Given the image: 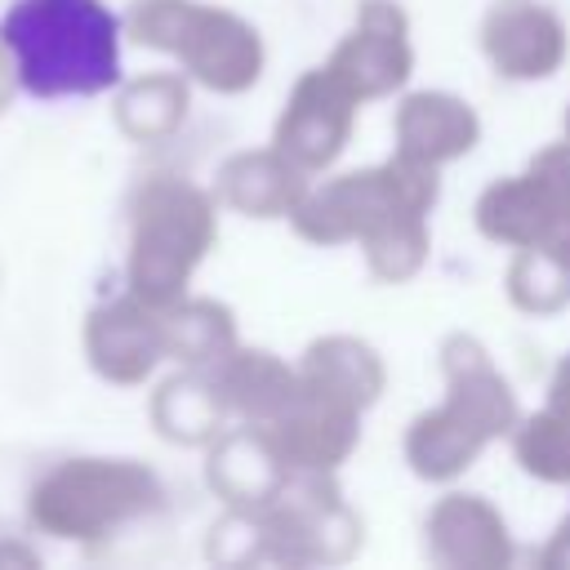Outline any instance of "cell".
Masks as SVG:
<instances>
[{
    "label": "cell",
    "mask_w": 570,
    "mask_h": 570,
    "mask_svg": "<svg viewBox=\"0 0 570 570\" xmlns=\"http://www.w3.org/2000/svg\"><path fill=\"white\" fill-rule=\"evenodd\" d=\"M0 45L31 98H89L120 80V22L102 0H18Z\"/></svg>",
    "instance_id": "1"
},
{
    "label": "cell",
    "mask_w": 570,
    "mask_h": 570,
    "mask_svg": "<svg viewBox=\"0 0 570 570\" xmlns=\"http://www.w3.org/2000/svg\"><path fill=\"white\" fill-rule=\"evenodd\" d=\"M445 401L410 423L405 459L423 481H454L476 463V454L517 428V396L485 356V347L468 334H454L441 347Z\"/></svg>",
    "instance_id": "2"
},
{
    "label": "cell",
    "mask_w": 570,
    "mask_h": 570,
    "mask_svg": "<svg viewBox=\"0 0 570 570\" xmlns=\"http://www.w3.org/2000/svg\"><path fill=\"white\" fill-rule=\"evenodd\" d=\"M436 200V165H423L405 151H396L387 165L330 178L325 187H307L298 200L294 232L316 245H343V240H370L374 232L428 214Z\"/></svg>",
    "instance_id": "3"
},
{
    "label": "cell",
    "mask_w": 570,
    "mask_h": 570,
    "mask_svg": "<svg viewBox=\"0 0 570 570\" xmlns=\"http://www.w3.org/2000/svg\"><path fill=\"white\" fill-rule=\"evenodd\" d=\"M258 543L272 561H347L361 548V517L343 503L334 472H289L281 494L254 512Z\"/></svg>",
    "instance_id": "4"
},
{
    "label": "cell",
    "mask_w": 570,
    "mask_h": 570,
    "mask_svg": "<svg viewBox=\"0 0 570 570\" xmlns=\"http://www.w3.org/2000/svg\"><path fill=\"white\" fill-rule=\"evenodd\" d=\"M570 223V138L543 147L525 174L499 178L476 200L481 236L499 245H543Z\"/></svg>",
    "instance_id": "5"
},
{
    "label": "cell",
    "mask_w": 570,
    "mask_h": 570,
    "mask_svg": "<svg viewBox=\"0 0 570 570\" xmlns=\"http://www.w3.org/2000/svg\"><path fill=\"white\" fill-rule=\"evenodd\" d=\"M356 94L330 71V67H316V71H307L298 85H294V94H289V102H285V111H281V120H276V138H272V147L276 151H285L298 169H325L343 147H347V138H352V125H356Z\"/></svg>",
    "instance_id": "6"
},
{
    "label": "cell",
    "mask_w": 570,
    "mask_h": 570,
    "mask_svg": "<svg viewBox=\"0 0 570 570\" xmlns=\"http://www.w3.org/2000/svg\"><path fill=\"white\" fill-rule=\"evenodd\" d=\"M356 98H383L405 85L414 53H410V22L392 0H365L356 13L352 36L325 62Z\"/></svg>",
    "instance_id": "7"
},
{
    "label": "cell",
    "mask_w": 570,
    "mask_h": 570,
    "mask_svg": "<svg viewBox=\"0 0 570 570\" xmlns=\"http://www.w3.org/2000/svg\"><path fill=\"white\" fill-rule=\"evenodd\" d=\"M263 428L289 472H334L361 441V410L298 387L294 401Z\"/></svg>",
    "instance_id": "8"
},
{
    "label": "cell",
    "mask_w": 570,
    "mask_h": 570,
    "mask_svg": "<svg viewBox=\"0 0 570 570\" xmlns=\"http://www.w3.org/2000/svg\"><path fill=\"white\" fill-rule=\"evenodd\" d=\"M481 49L508 80H543L566 58V27L539 0H499L481 22Z\"/></svg>",
    "instance_id": "9"
},
{
    "label": "cell",
    "mask_w": 570,
    "mask_h": 570,
    "mask_svg": "<svg viewBox=\"0 0 570 570\" xmlns=\"http://www.w3.org/2000/svg\"><path fill=\"white\" fill-rule=\"evenodd\" d=\"M428 557L445 570H503L512 539L481 494H445L428 512Z\"/></svg>",
    "instance_id": "10"
},
{
    "label": "cell",
    "mask_w": 570,
    "mask_h": 570,
    "mask_svg": "<svg viewBox=\"0 0 570 570\" xmlns=\"http://www.w3.org/2000/svg\"><path fill=\"white\" fill-rule=\"evenodd\" d=\"M476 138H481V120L454 94L423 89L396 107V151H405L423 165L459 160L476 147Z\"/></svg>",
    "instance_id": "11"
},
{
    "label": "cell",
    "mask_w": 570,
    "mask_h": 570,
    "mask_svg": "<svg viewBox=\"0 0 570 570\" xmlns=\"http://www.w3.org/2000/svg\"><path fill=\"white\" fill-rule=\"evenodd\" d=\"M383 361L370 343L347 338V334H330L321 343H312L303 352L298 365V387L325 401H338L347 410H365L379 401L383 392Z\"/></svg>",
    "instance_id": "12"
},
{
    "label": "cell",
    "mask_w": 570,
    "mask_h": 570,
    "mask_svg": "<svg viewBox=\"0 0 570 570\" xmlns=\"http://www.w3.org/2000/svg\"><path fill=\"white\" fill-rule=\"evenodd\" d=\"M223 196L254 218H285L307 196V169H298L276 147L249 151L223 169Z\"/></svg>",
    "instance_id": "13"
},
{
    "label": "cell",
    "mask_w": 570,
    "mask_h": 570,
    "mask_svg": "<svg viewBox=\"0 0 570 570\" xmlns=\"http://www.w3.org/2000/svg\"><path fill=\"white\" fill-rule=\"evenodd\" d=\"M285 481H289V468H285L281 454L272 450L267 428H258V432H236V436L223 445L218 485L227 490V499L249 503V508L258 512V508H267V503L281 494Z\"/></svg>",
    "instance_id": "14"
},
{
    "label": "cell",
    "mask_w": 570,
    "mask_h": 570,
    "mask_svg": "<svg viewBox=\"0 0 570 570\" xmlns=\"http://www.w3.org/2000/svg\"><path fill=\"white\" fill-rule=\"evenodd\" d=\"M294 392H298V370H289L272 352H240L227 370V401L263 423H272L294 401Z\"/></svg>",
    "instance_id": "15"
},
{
    "label": "cell",
    "mask_w": 570,
    "mask_h": 570,
    "mask_svg": "<svg viewBox=\"0 0 570 570\" xmlns=\"http://www.w3.org/2000/svg\"><path fill=\"white\" fill-rule=\"evenodd\" d=\"M508 298L521 312H561L570 303V267L566 258L543 240L525 245L508 267Z\"/></svg>",
    "instance_id": "16"
},
{
    "label": "cell",
    "mask_w": 570,
    "mask_h": 570,
    "mask_svg": "<svg viewBox=\"0 0 570 570\" xmlns=\"http://www.w3.org/2000/svg\"><path fill=\"white\" fill-rule=\"evenodd\" d=\"M517 463L552 485H570V414L543 405L534 419L517 428Z\"/></svg>",
    "instance_id": "17"
},
{
    "label": "cell",
    "mask_w": 570,
    "mask_h": 570,
    "mask_svg": "<svg viewBox=\"0 0 570 570\" xmlns=\"http://www.w3.org/2000/svg\"><path fill=\"white\" fill-rule=\"evenodd\" d=\"M361 245H365L370 272L379 281H410L428 263V223H423V214L419 218H401V223L374 232Z\"/></svg>",
    "instance_id": "18"
},
{
    "label": "cell",
    "mask_w": 570,
    "mask_h": 570,
    "mask_svg": "<svg viewBox=\"0 0 570 570\" xmlns=\"http://www.w3.org/2000/svg\"><path fill=\"white\" fill-rule=\"evenodd\" d=\"M543 566H548V570H570V517L561 521V530H557L552 543L543 548Z\"/></svg>",
    "instance_id": "19"
},
{
    "label": "cell",
    "mask_w": 570,
    "mask_h": 570,
    "mask_svg": "<svg viewBox=\"0 0 570 570\" xmlns=\"http://www.w3.org/2000/svg\"><path fill=\"white\" fill-rule=\"evenodd\" d=\"M548 245H552V249H557V254L566 258V267H570V223H566V227H561V232H557V236H552Z\"/></svg>",
    "instance_id": "20"
},
{
    "label": "cell",
    "mask_w": 570,
    "mask_h": 570,
    "mask_svg": "<svg viewBox=\"0 0 570 570\" xmlns=\"http://www.w3.org/2000/svg\"><path fill=\"white\" fill-rule=\"evenodd\" d=\"M566 138H570V111H566Z\"/></svg>",
    "instance_id": "21"
}]
</instances>
